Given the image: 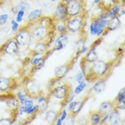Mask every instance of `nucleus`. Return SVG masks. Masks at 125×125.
I'll return each instance as SVG.
<instances>
[{"label":"nucleus","mask_w":125,"mask_h":125,"mask_svg":"<svg viewBox=\"0 0 125 125\" xmlns=\"http://www.w3.org/2000/svg\"><path fill=\"white\" fill-rule=\"evenodd\" d=\"M55 25L53 19L42 16L27 25L34 41L36 42L47 43L49 45L54 37L55 30H56Z\"/></svg>","instance_id":"obj_1"},{"label":"nucleus","mask_w":125,"mask_h":125,"mask_svg":"<svg viewBox=\"0 0 125 125\" xmlns=\"http://www.w3.org/2000/svg\"><path fill=\"white\" fill-rule=\"evenodd\" d=\"M112 64L103 60H97L92 65V74L90 81H96L98 79H107L112 72Z\"/></svg>","instance_id":"obj_2"},{"label":"nucleus","mask_w":125,"mask_h":125,"mask_svg":"<svg viewBox=\"0 0 125 125\" xmlns=\"http://www.w3.org/2000/svg\"><path fill=\"white\" fill-rule=\"evenodd\" d=\"M66 8L68 18L76 17H85L86 14L85 0H68Z\"/></svg>","instance_id":"obj_3"},{"label":"nucleus","mask_w":125,"mask_h":125,"mask_svg":"<svg viewBox=\"0 0 125 125\" xmlns=\"http://www.w3.org/2000/svg\"><path fill=\"white\" fill-rule=\"evenodd\" d=\"M23 90L25 94L28 98L36 99L43 95V92L39 85L31 79H26L23 83Z\"/></svg>","instance_id":"obj_4"},{"label":"nucleus","mask_w":125,"mask_h":125,"mask_svg":"<svg viewBox=\"0 0 125 125\" xmlns=\"http://www.w3.org/2000/svg\"><path fill=\"white\" fill-rule=\"evenodd\" d=\"M72 88L70 84H66L57 86L54 88H52L50 94L52 96L59 100H62V106L63 107L68 103V99L71 96V92Z\"/></svg>","instance_id":"obj_5"},{"label":"nucleus","mask_w":125,"mask_h":125,"mask_svg":"<svg viewBox=\"0 0 125 125\" xmlns=\"http://www.w3.org/2000/svg\"><path fill=\"white\" fill-rule=\"evenodd\" d=\"M1 101H4L6 102V104L7 109L12 114V118H13L14 120H16L18 115V112H19V109L20 107V103L19 101L18 100V98L16 96V95L10 94H8V96H1Z\"/></svg>","instance_id":"obj_6"},{"label":"nucleus","mask_w":125,"mask_h":125,"mask_svg":"<svg viewBox=\"0 0 125 125\" xmlns=\"http://www.w3.org/2000/svg\"><path fill=\"white\" fill-rule=\"evenodd\" d=\"M16 33L17 34L14 37V39L16 41L17 44L19 46L24 47L27 46L30 43L32 38L30 31L27 25L20 28L19 30L17 31Z\"/></svg>","instance_id":"obj_7"},{"label":"nucleus","mask_w":125,"mask_h":125,"mask_svg":"<svg viewBox=\"0 0 125 125\" xmlns=\"http://www.w3.org/2000/svg\"><path fill=\"white\" fill-rule=\"evenodd\" d=\"M85 17H76L69 18L65 23L68 31L76 33L83 30L85 27Z\"/></svg>","instance_id":"obj_8"},{"label":"nucleus","mask_w":125,"mask_h":125,"mask_svg":"<svg viewBox=\"0 0 125 125\" xmlns=\"http://www.w3.org/2000/svg\"><path fill=\"white\" fill-rule=\"evenodd\" d=\"M78 56L74 55L73 58L71 59L69 62H66V64L63 65H60L58 67H56L54 70V74L55 78L57 79H61L63 77L66 76V74H67L68 72L71 70V68L74 64V62L77 60Z\"/></svg>","instance_id":"obj_9"},{"label":"nucleus","mask_w":125,"mask_h":125,"mask_svg":"<svg viewBox=\"0 0 125 125\" xmlns=\"http://www.w3.org/2000/svg\"><path fill=\"white\" fill-rule=\"evenodd\" d=\"M19 51V45L17 44L16 41L11 38L7 41L6 43L0 47V52H4L6 54L10 55H14L17 54Z\"/></svg>","instance_id":"obj_10"},{"label":"nucleus","mask_w":125,"mask_h":125,"mask_svg":"<svg viewBox=\"0 0 125 125\" xmlns=\"http://www.w3.org/2000/svg\"><path fill=\"white\" fill-rule=\"evenodd\" d=\"M53 17H54V19L57 20L58 21L64 22V23H66L69 19L68 16L66 8V3L64 2L60 1L58 3L55 11Z\"/></svg>","instance_id":"obj_11"},{"label":"nucleus","mask_w":125,"mask_h":125,"mask_svg":"<svg viewBox=\"0 0 125 125\" xmlns=\"http://www.w3.org/2000/svg\"><path fill=\"white\" fill-rule=\"evenodd\" d=\"M17 86V83L15 79L0 77V92H7L15 89Z\"/></svg>","instance_id":"obj_12"},{"label":"nucleus","mask_w":125,"mask_h":125,"mask_svg":"<svg viewBox=\"0 0 125 125\" xmlns=\"http://www.w3.org/2000/svg\"><path fill=\"white\" fill-rule=\"evenodd\" d=\"M115 104L114 101H105L103 102L99 106L98 112L102 115L109 114L115 109Z\"/></svg>","instance_id":"obj_13"},{"label":"nucleus","mask_w":125,"mask_h":125,"mask_svg":"<svg viewBox=\"0 0 125 125\" xmlns=\"http://www.w3.org/2000/svg\"><path fill=\"white\" fill-rule=\"evenodd\" d=\"M120 25H121V22L119 19V17L116 16V17H112L111 19L108 21L107 26L106 27L103 36L107 34L109 31H114L115 30H117V29H118L120 26Z\"/></svg>","instance_id":"obj_14"},{"label":"nucleus","mask_w":125,"mask_h":125,"mask_svg":"<svg viewBox=\"0 0 125 125\" xmlns=\"http://www.w3.org/2000/svg\"><path fill=\"white\" fill-rule=\"evenodd\" d=\"M88 99H89V96L88 97H85V98H84L83 100H81V101H79L75 102L73 107L72 108V109H71L70 112H69L68 115H70L71 117H73V118H75L78 114L80 112L81 109L83 108V105H84V104L86 103V101H88Z\"/></svg>","instance_id":"obj_15"},{"label":"nucleus","mask_w":125,"mask_h":125,"mask_svg":"<svg viewBox=\"0 0 125 125\" xmlns=\"http://www.w3.org/2000/svg\"><path fill=\"white\" fill-rule=\"evenodd\" d=\"M49 45L47 43L44 42H36V45L34 46V49H32L31 53L33 56H36L39 55L44 54V53H46L47 51L48 47Z\"/></svg>","instance_id":"obj_16"},{"label":"nucleus","mask_w":125,"mask_h":125,"mask_svg":"<svg viewBox=\"0 0 125 125\" xmlns=\"http://www.w3.org/2000/svg\"><path fill=\"white\" fill-rule=\"evenodd\" d=\"M96 47L92 46V47L88 51L85 56L83 58L86 62L90 63V64H92L98 60V55H97V53L96 51Z\"/></svg>","instance_id":"obj_17"},{"label":"nucleus","mask_w":125,"mask_h":125,"mask_svg":"<svg viewBox=\"0 0 125 125\" xmlns=\"http://www.w3.org/2000/svg\"><path fill=\"white\" fill-rule=\"evenodd\" d=\"M109 124L111 125H118L120 123L121 118L118 109H114L109 114L108 117Z\"/></svg>","instance_id":"obj_18"},{"label":"nucleus","mask_w":125,"mask_h":125,"mask_svg":"<svg viewBox=\"0 0 125 125\" xmlns=\"http://www.w3.org/2000/svg\"><path fill=\"white\" fill-rule=\"evenodd\" d=\"M116 3H118V0H101L98 3V6L103 12H107L109 8Z\"/></svg>","instance_id":"obj_19"},{"label":"nucleus","mask_w":125,"mask_h":125,"mask_svg":"<svg viewBox=\"0 0 125 125\" xmlns=\"http://www.w3.org/2000/svg\"><path fill=\"white\" fill-rule=\"evenodd\" d=\"M106 87V79H98L95 82L94 86L92 87V92L94 94L101 93L105 89Z\"/></svg>","instance_id":"obj_20"},{"label":"nucleus","mask_w":125,"mask_h":125,"mask_svg":"<svg viewBox=\"0 0 125 125\" xmlns=\"http://www.w3.org/2000/svg\"><path fill=\"white\" fill-rule=\"evenodd\" d=\"M59 113L54 110H49L45 114V120L49 125H53L59 118Z\"/></svg>","instance_id":"obj_21"},{"label":"nucleus","mask_w":125,"mask_h":125,"mask_svg":"<svg viewBox=\"0 0 125 125\" xmlns=\"http://www.w3.org/2000/svg\"><path fill=\"white\" fill-rule=\"evenodd\" d=\"M33 106H34V101H31V100L27 99L23 104L20 105V107H19V112H18V115L19 116L23 115L28 110H30V109L32 108Z\"/></svg>","instance_id":"obj_22"},{"label":"nucleus","mask_w":125,"mask_h":125,"mask_svg":"<svg viewBox=\"0 0 125 125\" xmlns=\"http://www.w3.org/2000/svg\"><path fill=\"white\" fill-rule=\"evenodd\" d=\"M30 6L29 3L25 1H21L12 8V11L14 13H17L20 10H23L25 12H27V10L30 9Z\"/></svg>","instance_id":"obj_23"},{"label":"nucleus","mask_w":125,"mask_h":125,"mask_svg":"<svg viewBox=\"0 0 125 125\" xmlns=\"http://www.w3.org/2000/svg\"><path fill=\"white\" fill-rule=\"evenodd\" d=\"M103 115L98 112V111H92L89 114L90 122L92 125H97L99 124V122L101 119Z\"/></svg>","instance_id":"obj_24"},{"label":"nucleus","mask_w":125,"mask_h":125,"mask_svg":"<svg viewBox=\"0 0 125 125\" xmlns=\"http://www.w3.org/2000/svg\"><path fill=\"white\" fill-rule=\"evenodd\" d=\"M47 58V57H41V58H33L31 60L30 63L32 66H36L37 69H40L44 66V62L46 60V59Z\"/></svg>","instance_id":"obj_25"},{"label":"nucleus","mask_w":125,"mask_h":125,"mask_svg":"<svg viewBox=\"0 0 125 125\" xmlns=\"http://www.w3.org/2000/svg\"><path fill=\"white\" fill-rule=\"evenodd\" d=\"M42 15V11L41 9H36L31 11L27 16V19L30 22H33L38 19Z\"/></svg>","instance_id":"obj_26"},{"label":"nucleus","mask_w":125,"mask_h":125,"mask_svg":"<svg viewBox=\"0 0 125 125\" xmlns=\"http://www.w3.org/2000/svg\"><path fill=\"white\" fill-rule=\"evenodd\" d=\"M108 19H102V20L99 21L98 26V30H97V32H96V35L98 36H101V35L103 34L104 31H105L106 27L107 26L108 24Z\"/></svg>","instance_id":"obj_27"},{"label":"nucleus","mask_w":125,"mask_h":125,"mask_svg":"<svg viewBox=\"0 0 125 125\" xmlns=\"http://www.w3.org/2000/svg\"><path fill=\"white\" fill-rule=\"evenodd\" d=\"M120 7L119 6L118 3H116L115 5H114L107 11L109 14V17L112 18V17H116V16L118 17L119 14H120Z\"/></svg>","instance_id":"obj_28"},{"label":"nucleus","mask_w":125,"mask_h":125,"mask_svg":"<svg viewBox=\"0 0 125 125\" xmlns=\"http://www.w3.org/2000/svg\"><path fill=\"white\" fill-rule=\"evenodd\" d=\"M55 27H56V30L58 31V33L60 35H62V34L66 35L68 31L67 30V27H66V23H64V22H62L61 23L57 24L55 25Z\"/></svg>","instance_id":"obj_29"},{"label":"nucleus","mask_w":125,"mask_h":125,"mask_svg":"<svg viewBox=\"0 0 125 125\" xmlns=\"http://www.w3.org/2000/svg\"><path fill=\"white\" fill-rule=\"evenodd\" d=\"M15 120L13 118H3L0 119V125H10L13 124Z\"/></svg>","instance_id":"obj_30"},{"label":"nucleus","mask_w":125,"mask_h":125,"mask_svg":"<svg viewBox=\"0 0 125 125\" xmlns=\"http://www.w3.org/2000/svg\"><path fill=\"white\" fill-rule=\"evenodd\" d=\"M16 96L18 98V100L19 101V103H20L21 105L23 104L27 100V96H26V95L23 94L21 91H19L17 92V94H16Z\"/></svg>","instance_id":"obj_31"},{"label":"nucleus","mask_w":125,"mask_h":125,"mask_svg":"<svg viewBox=\"0 0 125 125\" xmlns=\"http://www.w3.org/2000/svg\"><path fill=\"white\" fill-rule=\"evenodd\" d=\"M79 85H78L74 90V94L75 95L79 94L81 92L84 90L85 88L86 87V84H85V82H83V83H79Z\"/></svg>","instance_id":"obj_32"},{"label":"nucleus","mask_w":125,"mask_h":125,"mask_svg":"<svg viewBox=\"0 0 125 125\" xmlns=\"http://www.w3.org/2000/svg\"><path fill=\"white\" fill-rule=\"evenodd\" d=\"M9 19V15L8 14H0V26H3L7 23Z\"/></svg>","instance_id":"obj_33"},{"label":"nucleus","mask_w":125,"mask_h":125,"mask_svg":"<svg viewBox=\"0 0 125 125\" xmlns=\"http://www.w3.org/2000/svg\"><path fill=\"white\" fill-rule=\"evenodd\" d=\"M58 39L59 41H60L62 42V43L63 44V46H64V47H65L67 44L68 43V42H69V39H68V38L66 36V35H65V34H62V35H60L59 37L58 38Z\"/></svg>","instance_id":"obj_34"},{"label":"nucleus","mask_w":125,"mask_h":125,"mask_svg":"<svg viewBox=\"0 0 125 125\" xmlns=\"http://www.w3.org/2000/svg\"><path fill=\"white\" fill-rule=\"evenodd\" d=\"M25 11L23 10H20L17 13V17H16V19L15 21L17 23H21L23 19V16L25 15Z\"/></svg>","instance_id":"obj_35"},{"label":"nucleus","mask_w":125,"mask_h":125,"mask_svg":"<svg viewBox=\"0 0 125 125\" xmlns=\"http://www.w3.org/2000/svg\"><path fill=\"white\" fill-rule=\"evenodd\" d=\"M76 80L79 83H81L85 82V77L81 71H79L77 73V76H76Z\"/></svg>","instance_id":"obj_36"},{"label":"nucleus","mask_w":125,"mask_h":125,"mask_svg":"<svg viewBox=\"0 0 125 125\" xmlns=\"http://www.w3.org/2000/svg\"><path fill=\"white\" fill-rule=\"evenodd\" d=\"M11 24H12V30L13 32H17L19 30V23H17L15 19H12L11 21Z\"/></svg>","instance_id":"obj_37"},{"label":"nucleus","mask_w":125,"mask_h":125,"mask_svg":"<svg viewBox=\"0 0 125 125\" xmlns=\"http://www.w3.org/2000/svg\"><path fill=\"white\" fill-rule=\"evenodd\" d=\"M64 125H74V118L67 115L64 120Z\"/></svg>","instance_id":"obj_38"},{"label":"nucleus","mask_w":125,"mask_h":125,"mask_svg":"<svg viewBox=\"0 0 125 125\" xmlns=\"http://www.w3.org/2000/svg\"><path fill=\"white\" fill-rule=\"evenodd\" d=\"M64 48V46L62 43V42L60 41H59L58 39H57V41H55V47L53 48V51H59V50H61L62 49Z\"/></svg>","instance_id":"obj_39"},{"label":"nucleus","mask_w":125,"mask_h":125,"mask_svg":"<svg viewBox=\"0 0 125 125\" xmlns=\"http://www.w3.org/2000/svg\"><path fill=\"white\" fill-rule=\"evenodd\" d=\"M108 117L109 114H106V115H103L101 119V120H100V122H99V124L100 125H104V124H105L107 122V120H108Z\"/></svg>","instance_id":"obj_40"},{"label":"nucleus","mask_w":125,"mask_h":125,"mask_svg":"<svg viewBox=\"0 0 125 125\" xmlns=\"http://www.w3.org/2000/svg\"><path fill=\"white\" fill-rule=\"evenodd\" d=\"M67 115H68V114H67V112H66V109H64V110L62 111L61 117H60V120H61L63 122L64 120H65V118L67 117Z\"/></svg>","instance_id":"obj_41"},{"label":"nucleus","mask_w":125,"mask_h":125,"mask_svg":"<svg viewBox=\"0 0 125 125\" xmlns=\"http://www.w3.org/2000/svg\"><path fill=\"white\" fill-rule=\"evenodd\" d=\"M44 101H46V97L42 95V96H40V97L38 98V104H41V103H43Z\"/></svg>","instance_id":"obj_42"},{"label":"nucleus","mask_w":125,"mask_h":125,"mask_svg":"<svg viewBox=\"0 0 125 125\" xmlns=\"http://www.w3.org/2000/svg\"><path fill=\"white\" fill-rule=\"evenodd\" d=\"M75 102L76 101H72L71 102V103H69V105H68V112H70L71 109H72V108L73 107Z\"/></svg>","instance_id":"obj_43"},{"label":"nucleus","mask_w":125,"mask_h":125,"mask_svg":"<svg viewBox=\"0 0 125 125\" xmlns=\"http://www.w3.org/2000/svg\"><path fill=\"white\" fill-rule=\"evenodd\" d=\"M74 97H75V94L74 95H72V96H70V97L68 98V101L67 103H71V102L73 101V99L74 98Z\"/></svg>","instance_id":"obj_44"},{"label":"nucleus","mask_w":125,"mask_h":125,"mask_svg":"<svg viewBox=\"0 0 125 125\" xmlns=\"http://www.w3.org/2000/svg\"><path fill=\"white\" fill-rule=\"evenodd\" d=\"M88 48L87 47H85V46H84L83 47V49H81V52H80V55L82 54V53H85V52H87V51H88Z\"/></svg>","instance_id":"obj_45"},{"label":"nucleus","mask_w":125,"mask_h":125,"mask_svg":"<svg viewBox=\"0 0 125 125\" xmlns=\"http://www.w3.org/2000/svg\"><path fill=\"white\" fill-rule=\"evenodd\" d=\"M55 125H62V121L60 120V118H58L57 119V120H56V122H55Z\"/></svg>","instance_id":"obj_46"},{"label":"nucleus","mask_w":125,"mask_h":125,"mask_svg":"<svg viewBox=\"0 0 125 125\" xmlns=\"http://www.w3.org/2000/svg\"><path fill=\"white\" fill-rule=\"evenodd\" d=\"M100 1H101V0H94V3H95V4H98V3L100 2Z\"/></svg>","instance_id":"obj_47"},{"label":"nucleus","mask_w":125,"mask_h":125,"mask_svg":"<svg viewBox=\"0 0 125 125\" xmlns=\"http://www.w3.org/2000/svg\"><path fill=\"white\" fill-rule=\"evenodd\" d=\"M5 2V0H0V6Z\"/></svg>","instance_id":"obj_48"},{"label":"nucleus","mask_w":125,"mask_h":125,"mask_svg":"<svg viewBox=\"0 0 125 125\" xmlns=\"http://www.w3.org/2000/svg\"><path fill=\"white\" fill-rule=\"evenodd\" d=\"M67 1L68 0H60V1H62V2H64V3H66Z\"/></svg>","instance_id":"obj_49"},{"label":"nucleus","mask_w":125,"mask_h":125,"mask_svg":"<svg viewBox=\"0 0 125 125\" xmlns=\"http://www.w3.org/2000/svg\"><path fill=\"white\" fill-rule=\"evenodd\" d=\"M56 0H51V1H55Z\"/></svg>","instance_id":"obj_50"},{"label":"nucleus","mask_w":125,"mask_h":125,"mask_svg":"<svg viewBox=\"0 0 125 125\" xmlns=\"http://www.w3.org/2000/svg\"><path fill=\"white\" fill-rule=\"evenodd\" d=\"M0 42H1V38H0Z\"/></svg>","instance_id":"obj_51"},{"label":"nucleus","mask_w":125,"mask_h":125,"mask_svg":"<svg viewBox=\"0 0 125 125\" xmlns=\"http://www.w3.org/2000/svg\"><path fill=\"white\" fill-rule=\"evenodd\" d=\"M12 1H15V0H12Z\"/></svg>","instance_id":"obj_52"},{"label":"nucleus","mask_w":125,"mask_h":125,"mask_svg":"<svg viewBox=\"0 0 125 125\" xmlns=\"http://www.w3.org/2000/svg\"><path fill=\"white\" fill-rule=\"evenodd\" d=\"M0 7H1V6H0Z\"/></svg>","instance_id":"obj_53"}]
</instances>
